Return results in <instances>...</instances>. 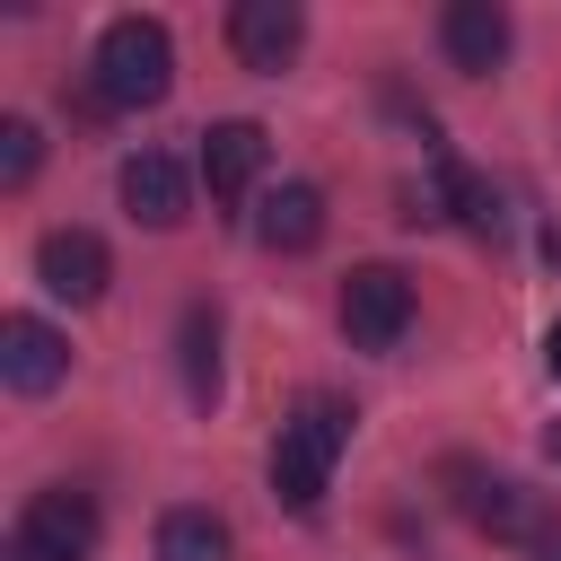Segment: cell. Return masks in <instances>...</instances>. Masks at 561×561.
<instances>
[{
  "instance_id": "5",
  "label": "cell",
  "mask_w": 561,
  "mask_h": 561,
  "mask_svg": "<svg viewBox=\"0 0 561 561\" xmlns=\"http://www.w3.org/2000/svg\"><path fill=\"white\" fill-rule=\"evenodd\" d=\"M412 280L394 272V263H351L342 272V333H351V351H394L403 333H412Z\"/></svg>"
},
{
  "instance_id": "1",
  "label": "cell",
  "mask_w": 561,
  "mask_h": 561,
  "mask_svg": "<svg viewBox=\"0 0 561 561\" xmlns=\"http://www.w3.org/2000/svg\"><path fill=\"white\" fill-rule=\"evenodd\" d=\"M342 447H351V403L342 394H307L272 438V500L289 517H316L324 491H333V456Z\"/></svg>"
},
{
  "instance_id": "12",
  "label": "cell",
  "mask_w": 561,
  "mask_h": 561,
  "mask_svg": "<svg viewBox=\"0 0 561 561\" xmlns=\"http://www.w3.org/2000/svg\"><path fill=\"white\" fill-rule=\"evenodd\" d=\"M254 237H263L272 254H307V245H324V193H316V184H272L263 210H254Z\"/></svg>"
},
{
  "instance_id": "9",
  "label": "cell",
  "mask_w": 561,
  "mask_h": 561,
  "mask_svg": "<svg viewBox=\"0 0 561 561\" xmlns=\"http://www.w3.org/2000/svg\"><path fill=\"white\" fill-rule=\"evenodd\" d=\"M438 44H447V61H456V70L491 79V70L508 61L517 26H508V9H500V0H447V18H438Z\"/></svg>"
},
{
  "instance_id": "4",
  "label": "cell",
  "mask_w": 561,
  "mask_h": 561,
  "mask_svg": "<svg viewBox=\"0 0 561 561\" xmlns=\"http://www.w3.org/2000/svg\"><path fill=\"white\" fill-rule=\"evenodd\" d=\"M88 552H96V500L70 491V482L35 491L9 526V543H0V561H88Z\"/></svg>"
},
{
  "instance_id": "17",
  "label": "cell",
  "mask_w": 561,
  "mask_h": 561,
  "mask_svg": "<svg viewBox=\"0 0 561 561\" xmlns=\"http://www.w3.org/2000/svg\"><path fill=\"white\" fill-rule=\"evenodd\" d=\"M543 456H552V465H561V421H552V430H543Z\"/></svg>"
},
{
  "instance_id": "13",
  "label": "cell",
  "mask_w": 561,
  "mask_h": 561,
  "mask_svg": "<svg viewBox=\"0 0 561 561\" xmlns=\"http://www.w3.org/2000/svg\"><path fill=\"white\" fill-rule=\"evenodd\" d=\"M158 561H237V535L210 508H167L158 517Z\"/></svg>"
},
{
  "instance_id": "8",
  "label": "cell",
  "mask_w": 561,
  "mask_h": 561,
  "mask_svg": "<svg viewBox=\"0 0 561 561\" xmlns=\"http://www.w3.org/2000/svg\"><path fill=\"white\" fill-rule=\"evenodd\" d=\"M61 377H70V342L44 316H9L0 324V386L9 394H53Z\"/></svg>"
},
{
  "instance_id": "2",
  "label": "cell",
  "mask_w": 561,
  "mask_h": 561,
  "mask_svg": "<svg viewBox=\"0 0 561 561\" xmlns=\"http://www.w3.org/2000/svg\"><path fill=\"white\" fill-rule=\"evenodd\" d=\"M167 88H175V35L158 26V18H114L105 35H96V61H88V96L105 105V114H140V105H167Z\"/></svg>"
},
{
  "instance_id": "11",
  "label": "cell",
  "mask_w": 561,
  "mask_h": 561,
  "mask_svg": "<svg viewBox=\"0 0 561 561\" xmlns=\"http://www.w3.org/2000/svg\"><path fill=\"white\" fill-rule=\"evenodd\" d=\"M184 167L167 158V149H140V158H123V210L140 219V228H184Z\"/></svg>"
},
{
  "instance_id": "18",
  "label": "cell",
  "mask_w": 561,
  "mask_h": 561,
  "mask_svg": "<svg viewBox=\"0 0 561 561\" xmlns=\"http://www.w3.org/2000/svg\"><path fill=\"white\" fill-rule=\"evenodd\" d=\"M535 561H561V535H543V543H535Z\"/></svg>"
},
{
  "instance_id": "16",
  "label": "cell",
  "mask_w": 561,
  "mask_h": 561,
  "mask_svg": "<svg viewBox=\"0 0 561 561\" xmlns=\"http://www.w3.org/2000/svg\"><path fill=\"white\" fill-rule=\"evenodd\" d=\"M543 368H552V386H561V324L543 333Z\"/></svg>"
},
{
  "instance_id": "3",
  "label": "cell",
  "mask_w": 561,
  "mask_h": 561,
  "mask_svg": "<svg viewBox=\"0 0 561 561\" xmlns=\"http://www.w3.org/2000/svg\"><path fill=\"white\" fill-rule=\"evenodd\" d=\"M438 482H447V500H456V517L473 526V535H491V543H543L552 535V508H543V491H526L517 473H491V465H473V456H447L438 465Z\"/></svg>"
},
{
  "instance_id": "6",
  "label": "cell",
  "mask_w": 561,
  "mask_h": 561,
  "mask_svg": "<svg viewBox=\"0 0 561 561\" xmlns=\"http://www.w3.org/2000/svg\"><path fill=\"white\" fill-rule=\"evenodd\" d=\"M35 280H44L53 298H70V307H96L105 280H114V254H105L96 228H44V237H35Z\"/></svg>"
},
{
  "instance_id": "15",
  "label": "cell",
  "mask_w": 561,
  "mask_h": 561,
  "mask_svg": "<svg viewBox=\"0 0 561 561\" xmlns=\"http://www.w3.org/2000/svg\"><path fill=\"white\" fill-rule=\"evenodd\" d=\"M35 167H44V131H35L26 114H9V123H0V193H26Z\"/></svg>"
},
{
  "instance_id": "7",
  "label": "cell",
  "mask_w": 561,
  "mask_h": 561,
  "mask_svg": "<svg viewBox=\"0 0 561 561\" xmlns=\"http://www.w3.org/2000/svg\"><path fill=\"white\" fill-rule=\"evenodd\" d=\"M298 44H307V18H298V0H237V9H228V53H237L245 70L280 79V70L298 61Z\"/></svg>"
},
{
  "instance_id": "14",
  "label": "cell",
  "mask_w": 561,
  "mask_h": 561,
  "mask_svg": "<svg viewBox=\"0 0 561 561\" xmlns=\"http://www.w3.org/2000/svg\"><path fill=\"white\" fill-rule=\"evenodd\" d=\"M175 351H184V394L193 403H219V316L210 307H184Z\"/></svg>"
},
{
  "instance_id": "10",
  "label": "cell",
  "mask_w": 561,
  "mask_h": 561,
  "mask_svg": "<svg viewBox=\"0 0 561 561\" xmlns=\"http://www.w3.org/2000/svg\"><path fill=\"white\" fill-rule=\"evenodd\" d=\"M263 149H272V140H263V123H245V114H237V123H210V131H202V184H210V202H245L254 175H263Z\"/></svg>"
}]
</instances>
